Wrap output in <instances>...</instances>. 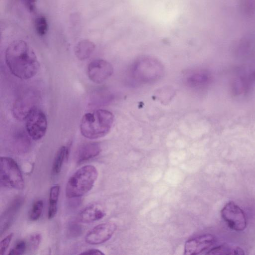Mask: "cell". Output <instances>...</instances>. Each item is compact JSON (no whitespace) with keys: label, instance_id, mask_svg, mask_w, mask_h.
I'll return each mask as SVG.
<instances>
[{"label":"cell","instance_id":"1","mask_svg":"<svg viewBox=\"0 0 255 255\" xmlns=\"http://www.w3.org/2000/svg\"><path fill=\"white\" fill-rule=\"evenodd\" d=\"M6 65L11 73L21 79L33 77L38 71L39 63L33 49L22 40H16L7 47Z\"/></svg>","mask_w":255,"mask_h":255},{"label":"cell","instance_id":"3","mask_svg":"<svg viewBox=\"0 0 255 255\" xmlns=\"http://www.w3.org/2000/svg\"><path fill=\"white\" fill-rule=\"evenodd\" d=\"M98 176V172L92 165H85L78 169L68 179L65 194L67 198L82 196L90 191Z\"/></svg>","mask_w":255,"mask_h":255},{"label":"cell","instance_id":"22","mask_svg":"<svg viewBox=\"0 0 255 255\" xmlns=\"http://www.w3.org/2000/svg\"><path fill=\"white\" fill-rule=\"evenodd\" d=\"M13 234L10 233L3 239L0 243V254L3 255L9 246Z\"/></svg>","mask_w":255,"mask_h":255},{"label":"cell","instance_id":"14","mask_svg":"<svg viewBox=\"0 0 255 255\" xmlns=\"http://www.w3.org/2000/svg\"><path fill=\"white\" fill-rule=\"evenodd\" d=\"M95 48V44L88 39H83L79 41L75 48V55L80 60L89 58Z\"/></svg>","mask_w":255,"mask_h":255},{"label":"cell","instance_id":"12","mask_svg":"<svg viewBox=\"0 0 255 255\" xmlns=\"http://www.w3.org/2000/svg\"><path fill=\"white\" fill-rule=\"evenodd\" d=\"M106 215L103 208L98 204L93 203L85 208L79 214L78 221L90 223L100 220Z\"/></svg>","mask_w":255,"mask_h":255},{"label":"cell","instance_id":"19","mask_svg":"<svg viewBox=\"0 0 255 255\" xmlns=\"http://www.w3.org/2000/svg\"><path fill=\"white\" fill-rule=\"evenodd\" d=\"M34 26L37 33L40 36L45 35L48 30V23L46 17L43 15L37 17L34 21Z\"/></svg>","mask_w":255,"mask_h":255},{"label":"cell","instance_id":"2","mask_svg":"<svg viewBox=\"0 0 255 255\" xmlns=\"http://www.w3.org/2000/svg\"><path fill=\"white\" fill-rule=\"evenodd\" d=\"M114 120L113 113L106 110L99 109L86 113L80 122L81 133L91 139L102 137L110 131Z\"/></svg>","mask_w":255,"mask_h":255},{"label":"cell","instance_id":"24","mask_svg":"<svg viewBox=\"0 0 255 255\" xmlns=\"http://www.w3.org/2000/svg\"><path fill=\"white\" fill-rule=\"evenodd\" d=\"M27 10L30 12H33L36 9L37 0H22Z\"/></svg>","mask_w":255,"mask_h":255},{"label":"cell","instance_id":"16","mask_svg":"<svg viewBox=\"0 0 255 255\" xmlns=\"http://www.w3.org/2000/svg\"><path fill=\"white\" fill-rule=\"evenodd\" d=\"M60 193V186L55 185L51 187L49 192L48 218L53 219L57 211L58 201Z\"/></svg>","mask_w":255,"mask_h":255},{"label":"cell","instance_id":"21","mask_svg":"<svg viewBox=\"0 0 255 255\" xmlns=\"http://www.w3.org/2000/svg\"><path fill=\"white\" fill-rule=\"evenodd\" d=\"M27 248V244L25 241L21 240L18 241L10 250L9 255H20L24 254Z\"/></svg>","mask_w":255,"mask_h":255},{"label":"cell","instance_id":"10","mask_svg":"<svg viewBox=\"0 0 255 255\" xmlns=\"http://www.w3.org/2000/svg\"><path fill=\"white\" fill-rule=\"evenodd\" d=\"M114 69L109 62L103 59H97L90 63L87 68L89 78L95 83H101L113 74Z\"/></svg>","mask_w":255,"mask_h":255},{"label":"cell","instance_id":"17","mask_svg":"<svg viewBox=\"0 0 255 255\" xmlns=\"http://www.w3.org/2000/svg\"><path fill=\"white\" fill-rule=\"evenodd\" d=\"M206 254L208 255H243L244 251L238 247L223 244L213 247Z\"/></svg>","mask_w":255,"mask_h":255},{"label":"cell","instance_id":"13","mask_svg":"<svg viewBox=\"0 0 255 255\" xmlns=\"http://www.w3.org/2000/svg\"><path fill=\"white\" fill-rule=\"evenodd\" d=\"M101 151V147L98 142H89L84 143L77 151V162L80 163L93 158L99 155Z\"/></svg>","mask_w":255,"mask_h":255},{"label":"cell","instance_id":"11","mask_svg":"<svg viewBox=\"0 0 255 255\" xmlns=\"http://www.w3.org/2000/svg\"><path fill=\"white\" fill-rule=\"evenodd\" d=\"M255 83V69L249 70L241 74L233 83V91L236 95L248 93Z\"/></svg>","mask_w":255,"mask_h":255},{"label":"cell","instance_id":"4","mask_svg":"<svg viewBox=\"0 0 255 255\" xmlns=\"http://www.w3.org/2000/svg\"><path fill=\"white\" fill-rule=\"evenodd\" d=\"M163 72V67L160 61L150 56H142L137 59L130 69L132 77L141 83H150L158 80Z\"/></svg>","mask_w":255,"mask_h":255},{"label":"cell","instance_id":"9","mask_svg":"<svg viewBox=\"0 0 255 255\" xmlns=\"http://www.w3.org/2000/svg\"><path fill=\"white\" fill-rule=\"evenodd\" d=\"M117 229L116 225L112 222L102 223L90 230L85 236V242L90 245H98L108 241Z\"/></svg>","mask_w":255,"mask_h":255},{"label":"cell","instance_id":"20","mask_svg":"<svg viewBox=\"0 0 255 255\" xmlns=\"http://www.w3.org/2000/svg\"><path fill=\"white\" fill-rule=\"evenodd\" d=\"M43 208V202L42 200H39L36 201L33 205L29 218L30 220L35 221L37 220L40 217Z\"/></svg>","mask_w":255,"mask_h":255},{"label":"cell","instance_id":"7","mask_svg":"<svg viewBox=\"0 0 255 255\" xmlns=\"http://www.w3.org/2000/svg\"><path fill=\"white\" fill-rule=\"evenodd\" d=\"M221 216L228 226L233 230L239 232L247 227V218L244 211L236 203L230 201L222 208Z\"/></svg>","mask_w":255,"mask_h":255},{"label":"cell","instance_id":"18","mask_svg":"<svg viewBox=\"0 0 255 255\" xmlns=\"http://www.w3.org/2000/svg\"><path fill=\"white\" fill-rule=\"evenodd\" d=\"M69 152V147L62 146L58 150L52 165V172L53 174H58L61 171L65 158H67Z\"/></svg>","mask_w":255,"mask_h":255},{"label":"cell","instance_id":"15","mask_svg":"<svg viewBox=\"0 0 255 255\" xmlns=\"http://www.w3.org/2000/svg\"><path fill=\"white\" fill-rule=\"evenodd\" d=\"M211 76L205 71H196L189 73L186 77L187 83L193 87H202L211 81Z\"/></svg>","mask_w":255,"mask_h":255},{"label":"cell","instance_id":"5","mask_svg":"<svg viewBox=\"0 0 255 255\" xmlns=\"http://www.w3.org/2000/svg\"><path fill=\"white\" fill-rule=\"evenodd\" d=\"M0 181L1 186L21 190L24 181L19 167L15 161L6 156H1L0 161Z\"/></svg>","mask_w":255,"mask_h":255},{"label":"cell","instance_id":"25","mask_svg":"<svg viewBox=\"0 0 255 255\" xmlns=\"http://www.w3.org/2000/svg\"><path fill=\"white\" fill-rule=\"evenodd\" d=\"M80 255H104V254L102 252V251L97 250V249H89L87 251H85L84 252H83L82 253L80 254Z\"/></svg>","mask_w":255,"mask_h":255},{"label":"cell","instance_id":"23","mask_svg":"<svg viewBox=\"0 0 255 255\" xmlns=\"http://www.w3.org/2000/svg\"><path fill=\"white\" fill-rule=\"evenodd\" d=\"M40 240V235L36 234L32 235L29 240L30 248L35 250L38 247Z\"/></svg>","mask_w":255,"mask_h":255},{"label":"cell","instance_id":"8","mask_svg":"<svg viewBox=\"0 0 255 255\" xmlns=\"http://www.w3.org/2000/svg\"><path fill=\"white\" fill-rule=\"evenodd\" d=\"M216 242L215 237L211 234H204L195 237L185 243L184 254L196 255L208 252L213 248Z\"/></svg>","mask_w":255,"mask_h":255},{"label":"cell","instance_id":"6","mask_svg":"<svg viewBox=\"0 0 255 255\" xmlns=\"http://www.w3.org/2000/svg\"><path fill=\"white\" fill-rule=\"evenodd\" d=\"M24 120L27 132L33 139L39 140L44 136L47 128V121L45 114L41 110L34 106Z\"/></svg>","mask_w":255,"mask_h":255}]
</instances>
